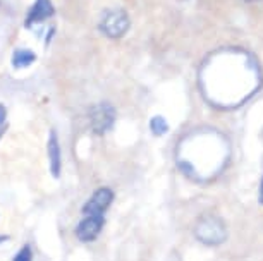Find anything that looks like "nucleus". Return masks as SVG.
<instances>
[{"label": "nucleus", "mask_w": 263, "mask_h": 261, "mask_svg": "<svg viewBox=\"0 0 263 261\" xmlns=\"http://www.w3.org/2000/svg\"><path fill=\"white\" fill-rule=\"evenodd\" d=\"M9 240V235H6V234H0V246H2L4 243H7Z\"/></svg>", "instance_id": "12"}, {"label": "nucleus", "mask_w": 263, "mask_h": 261, "mask_svg": "<svg viewBox=\"0 0 263 261\" xmlns=\"http://www.w3.org/2000/svg\"><path fill=\"white\" fill-rule=\"evenodd\" d=\"M114 199H116V193L107 186H102V188L93 191L90 198L83 203L81 215H105L112 206Z\"/></svg>", "instance_id": "5"}, {"label": "nucleus", "mask_w": 263, "mask_h": 261, "mask_svg": "<svg viewBox=\"0 0 263 261\" xmlns=\"http://www.w3.org/2000/svg\"><path fill=\"white\" fill-rule=\"evenodd\" d=\"M47 162H48L50 175L53 179H59L62 174V148L55 129L48 132L47 137Z\"/></svg>", "instance_id": "6"}, {"label": "nucleus", "mask_w": 263, "mask_h": 261, "mask_svg": "<svg viewBox=\"0 0 263 261\" xmlns=\"http://www.w3.org/2000/svg\"><path fill=\"white\" fill-rule=\"evenodd\" d=\"M7 122V108L4 103H0V127H6Z\"/></svg>", "instance_id": "11"}, {"label": "nucleus", "mask_w": 263, "mask_h": 261, "mask_svg": "<svg viewBox=\"0 0 263 261\" xmlns=\"http://www.w3.org/2000/svg\"><path fill=\"white\" fill-rule=\"evenodd\" d=\"M260 203L263 205V179H261V186H260Z\"/></svg>", "instance_id": "13"}, {"label": "nucleus", "mask_w": 263, "mask_h": 261, "mask_svg": "<svg viewBox=\"0 0 263 261\" xmlns=\"http://www.w3.org/2000/svg\"><path fill=\"white\" fill-rule=\"evenodd\" d=\"M36 61V53L31 52L29 48H17L12 53V67L14 69H26Z\"/></svg>", "instance_id": "8"}, {"label": "nucleus", "mask_w": 263, "mask_h": 261, "mask_svg": "<svg viewBox=\"0 0 263 261\" xmlns=\"http://www.w3.org/2000/svg\"><path fill=\"white\" fill-rule=\"evenodd\" d=\"M131 21L126 11L122 9H110L103 14L102 21H100V31L105 34L107 38H121L127 33Z\"/></svg>", "instance_id": "4"}, {"label": "nucleus", "mask_w": 263, "mask_h": 261, "mask_svg": "<svg viewBox=\"0 0 263 261\" xmlns=\"http://www.w3.org/2000/svg\"><path fill=\"white\" fill-rule=\"evenodd\" d=\"M12 261H34V253L33 248L29 244H23L21 248L16 251Z\"/></svg>", "instance_id": "10"}, {"label": "nucleus", "mask_w": 263, "mask_h": 261, "mask_svg": "<svg viewBox=\"0 0 263 261\" xmlns=\"http://www.w3.org/2000/svg\"><path fill=\"white\" fill-rule=\"evenodd\" d=\"M150 131H152L153 136H163V134H167V132H168V124H167L165 117H162V115L152 117V121H150Z\"/></svg>", "instance_id": "9"}, {"label": "nucleus", "mask_w": 263, "mask_h": 261, "mask_svg": "<svg viewBox=\"0 0 263 261\" xmlns=\"http://www.w3.org/2000/svg\"><path fill=\"white\" fill-rule=\"evenodd\" d=\"M195 235L200 243L213 246V244L224 243L226 237H227V230H226L224 222L218 218V216L205 215L196 222Z\"/></svg>", "instance_id": "1"}, {"label": "nucleus", "mask_w": 263, "mask_h": 261, "mask_svg": "<svg viewBox=\"0 0 263 261\" xmlns=\"http://www.w3.org/2000/svg\"><path fill=\"white\" fill-rule=\"evenodd\" d=\"M116 108H114L112 103L108 102H102L97 103L90 108V114H88V121H90V127L95 134L102 136L108 132L114 127V122H116Z\"/></svg>", "instance_id": "2"}, {"label": "nucleus", "mask_w": 263, "mask_h": 261, "mask_svg": "<svg viewBox=\"0 0 263 261\" xmlns=\"http://www.w3.org/2000/svg\"><path fill=\"white\" fill-rule=\"evenodd\" d=\"M105 215H81V220L74 227V235L83 244L95 243L105 227Z\"/></svg>", "instance_id": "3"}, {"label": "nucleus", "mask_w": 263, "mask_h": 261, "mask_svg": "<svg viewBox=\"0 0 263 261\" xmlns=\"http://www.w3.org/2000/svg\"><path fill=\"white\" fill-rule=\"evenodd\" d=\"M53 14H55V9H53L52 0H34V4L26 16V28H33L45 23Z\"/></svg>", "instance_id": "7"}, {"label": "nucleus", "mask_w": 263, "mask_h": 261, "mask_svg": "<svg viewBox=\"0 0 263 261\" xmlns=\"http://www.w3.org/2000/svg\"><path fill=\"white\" fill-rule=\"evenodd\" d=\"M4 131H6V127H0V137L4 136Z\"/></svg>", "instance_id": "14"}]
</instances>
